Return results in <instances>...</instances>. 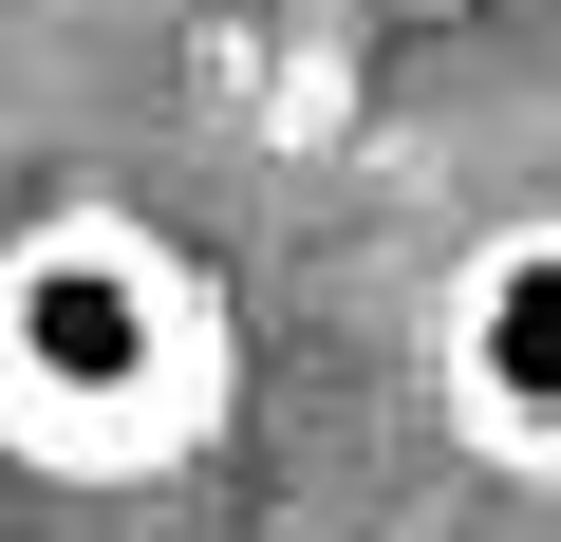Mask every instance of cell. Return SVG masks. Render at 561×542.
Here are the masks:
<instances>
[{"label": "cell", "instance_id": "1", "mask_svg": "<svg viewBox=\"0 0 561 542\" xmlns=\"http://www.w3.org/2000/svg\"><path fill=\"white\" fill-rule=\"evenodd\" d=\"M243 412V300L150 206L0 224V468L38 486H187Z\"/></svg>", "mask_w": 561, "mask_h": 542}, {"label": "cell", "instance_id": "2", "mask_svg": "<svg viewBox=\"0 0 561 542\" xmlns=\"http://www.w3.org/2000/svg\"><path fill=\"white\" fill-rule=\"evenodd\" d=\"M431 412L505 486H561V206L486 224L449 281H431Z\"/></svg>", "mask_w": 561, "mask_h": 542}, {"label": "cell", "instance_id": "3", "mask_svg": "<svg viewBox=\"0 0 561 542\" xmlns=\"http://www.w3.org/2000/svg\"><path fill=\"white\" fill-rule=\"evenodd\" d=\"M243 542H356V523H243Z\"/></svg>", "mask_w": 561, "mask_h": 542}]
</instances>
